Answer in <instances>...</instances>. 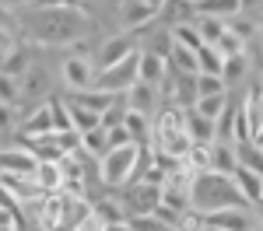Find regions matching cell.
Segmentation results:
<instances>
[{"mask_svg":"<svg viewBox=\"0 0 263 231\" xmlns=\"http://www.w3.org/2000/svg\"><path fill=\"white\" fill-rule=\"evenodd\" d=\"M88 32V11L81 4L70 7H35V14L25 25V39L42 49H67L74 39H84Z\"/></svg>","mask_w":263,"mask_h":231,"instance_id":"obj_1","label":"cell"},{"mask_svg":"<svg viewBox=\"0 0 263 231\" xmlns=\"http://www.w3.org/2000/svg\"><path fill=\"white\" fill-rule=\"evenodd\" d=\"M147 161H151V147H147V144L130 140V144L109 147V151L99 158V179H102V186H109V189L130 186V182L144 172Z\"/></svg>","mask_w":263,"mask_h":231,"instance_id":"obj_2","label":"cell"},{"mask_svg":"<svg viewBox=\"0 0 263 231\" xmlns=\"http://www.w3.org/2000/svg\"><path fill=\"white\" fill-rule=\"evenodd\" d=\"M190 207L197 214H211L218 207H249L242 200V193L235 189L232 175L221 172H197L193 186H190Z\"/></svg>","mask_w":263,"mask_h":231,"instance_id":"obj_3","label":"cell"},{"mask_svg":"<svg viewBox=\"0 0 263 231\" xmlns=\"http://www.w3.org/2000/svg\"><path fill=\"white\" fill-rule=\"evenodd\" d=\"M137 60H141V49H134L130 56H123V60L95 70V88L109 91V95H123L130 84L137 81Z\"/></svg>","mask_w":263,"mask_h":231,"instance_id":"obj_4","label":"cell"},{"mask_svg":"<svg viewBox=\"0 0 263 231\" xmlns=\"http://www.w3.org/2000/svg\"><path fill=\"white\" fill-rule=\"evenodd\" d=\"M60 81L67 91H81V88H91L95 84V63L81 56V53H70V56H63L60 63Z\"/></svg>","mask_w":263,"mask_h":231,"instance_id":"obj_5","label":"cell"},{"mask_svg":"<svg viewBox=\"0 0 263 231\" xmlns=\"http://www.w3.org/2000/svg\"><path fill=\"white\" fill-rule=\"evenodd\" d=\"M158 200H162V186H151V182H130V193H126V214L130 217H144V214H151V210L158 207Z\"/></svg>","mask_w":263,"mask_h":231,"instance_id":"obj_6","label":"cell"},{"mask_svg":"<svg viewBox=\"0 0 263 231\" xmlns=\"http://www.w3.org/2000/svg\"><path fill=\"white\" fill-rule=\"evenodd\" d=\"M158 7H151L147 0H123L120 18H123V32H144L158 21Z\"/></svg>","mask_w":263,"mask_h":231,"instance_id":"obj_7","label":"cell"},{"mask_svg":"<svg viewBox=\"0 0 263 231\" xmlns=\"http://www.w3.org/2000/svg\"><path fill=\"white\" fill-rule=\"evenodd\" d=\"M203 224H214V228H224V231H249L253 228V214L249 207H218L211 214H200Z\"/></svg>","mask_w":263,"mask_h":231,"instance_id":"obj_8","label":"cell"},{"mask_svg":"<svg viewBox=\"0 0 263 231\" xmlns=\"http://www.w3.org/2000/svg\"><path fill=\"white\" fill-rule=\"evenodd\" d=\"M35 165H39V158H35L25 144L0 151V175H32Z\"/></svg>","mask_w":263,"mask_h":231,"instance_id":"obj_9","label":"cell"},{"mask_svg":"<svg viewBox=\"0 0 263 231\" xmlns=\"http://www.w3.org/2000/svg\"><path fill=\"white\" fill-rule=\"evenodd\" d=\"M232 182H235V189L242 193V200L249 203V207H260V203H263V172L246 168V165H235Z\"/></svg>","mask_w":263,"mask_h":231,"instance_id":"obj_10","label":"cell"},{"mask_svg":"<svg viewBox=\"0 0 263 231\" xmlns=\"http://www.w3.org/2000/svg\"><path fill=\"white\" fill-rule=\"evenodd\" d=\"M134 49H137L134 32H116V35L102 39V46H99V70L109 67V63H116V60H123V56H130Z\"/></svg>","mask_w":263,"mask_h":231,"instance_id":"obj_11","label":"cell"},{"mask_svg":"<svg viewBox=\"0 0 263 231\" xmlns=\"http://www.w3.org/2000/svg\"><path fill=\"white\" fill-rule=\"evenodd\" d=\"M123 98H126V105L123 109H137V112H147V116H155V109H158V88L147 81H134L126 91H123Z\"/></svg>","mask_w":263,"mask_h":231,"instance_id":"obj_12","label":"cell"},{"mask_svg":"<svg viewBox=\"0 0 263 231\" xmlns=\"http://www.w3.org/2000/svg\"><path fill=\"white\" fill-rule=\"evenodd\" d=\"M53 130V112H49V98H42L25 119H21L18 133H21V144L25 140H32V137H42V133H49Z\"/></svg>","mask_w":263,"mask_h":231,"instance_id":"obj_13","label":"cell"},{"mask_svg":"<svg viewBox=\"0 0 263 231\" xmlns=\"http://www.w3.org/2000/svg\"><path fill=\"white\" fill-rule=\"evenodd\" d=\"M49 91V74H46V67L42 63H28V70L18 77V95L21 98H39Z\"/></svg>","mask_w":263,"mask_h":231,"instance_id":"obj_14","label":"cell"},{"mask_svg":"<svg viewBox=\"0 0 263 231\" xmlns=\"http://www.w3.org/2000/svg\"><path fill=\"white\" fill-rule=\"evenodd\" d=\"M168 70V56L162 53H151V49H141V60H137V81H147L158 88V81L165 77Z\"/></svg>","mask_w":263,"mask_h":231,"instance_id":"obj_15","label":"cell"},{"mask_svg":"<svg viewBox=\"0 0 263 231\" xmlns=\"http://www.w3.org/2000/svg\"><path fill=\"white\" fill-rule=\"evenodd\" d=\"M67 98H74V102H81L84 109H91V112H99V116H102L105 109H112V105H116L120 95H109V91H102V88L91 84V88H81V91H70Z\"/></svg>","mask_w":263,"mask_h":231,"instance_id":"obj_16","label":"cell"},{"mask_svg":"<svg viewBox=\"0 0 263 231\" xmlns=\"http://www.w3.org/2000/svg\"><path fill=\"white\" fill-rule=\"evenodd\" d=\"M193 14H211V18H235L242 14V0H193L190 4Z\"/></svg>","mask_w":263,"mask_h":231,"instance_id":"obj_17","label":"cell"},{"mask_svg":"<svg viewBox=\"0 0 263 231\" xmlns=\"http://www.w3.org/2000/svg\"><path fill=\"white\" fill-rule=\"evenodd\" d=\"M235 165H239V158H235V144H232V140H214V144H211V172L232 175Z\"/></svg>","mask_w":263,"mask_h":231,"instance_id":"obj_18","label":"cell"},{"mask_svg":"<svg viewBox=\"0 0 263 231\" xmlns=\"http://www.w3.org/2000/svg\"><path fill=\"white\" fill-rule=\"evenodd\" d=\"M123 130L130 133V140H137V144H147V137H151V116L147 112H137V109H123Z\"/></svg>","mask_w":263,"mask_h":231,"instance_id":"obj_19","label":"cell"},{"mask_svg":"<svg viewBox=\"0 0 263 231\" xmlns=\"http://www.w3.org/2000/svg\"><path fill=\"white\" fill-rule=\"evenodd\" d=\"M91 210L102 217V224H105V228H112V224H126V221H130L126 203L116 200V196H105V200H99V203H91Z\"/></svg>","mask_w":263,"mask_h":231,"instance_id":"obj_20","label":"cell"},{"mask_svg":"<svg viewBox=\"0 0 263 231\" xmlns=\"http://www.w3.org/2000/svg\"><path fill=\"white\" fill-rule=\"evenodd\" d=\"M186 133H190L193 144H214V119L186 109Z\"/></svg>","mask_w":263,"mask_h":231,"instance_id":"obj_21","label":"cell"},{"mask_svg":"<svg viewBox=\"0 0 263 231\" xmlns=\"http://www.w3.org/2000/svg\"><path fill=\"white\" fill-rule=\"evenodd\" d=\"M193 28H197L200 42L214 46V42L228 32V21H224V18H211V14H193Z\"/></svg>","mask_w":263,"mask_h":231,"instance_id":"obj_22","label":"cell"},{"mask_svg":"<svg viewBox=\"0 0 263 231\" xmlns=\"http://www.w3.org/2000/svg\"><path fill=\"white\" fill-rule=\"evenodd\" d=\"M32 179L42 186V193H57L63 182V172L57 161H49V158H39V165H35V172H32Z\"/></svg>","mask_w":263,"mask_h":231,"instance_id":"obj_23","label":"cell"},{"mask_svg":"<svg viewBox=\"0 0 263 231\" xmlns=\"http://www.w3.org/2000/svg\"><path fill=\"white\" fill-rule=\"evenodd\" d=\"M67 102V116H70V126L84 133V130H91V126H102V116L99 112H91V109H84L81 102H74V98H63Z\"/></svg>","mask_w":263,"mask_h":231,"instance_id":"obj_24","label":"cell"},{"mask_svg":"<svg viewBox=\"0 0 263 231\" xmlns=\"http://www.w3.org/2000/svg\"><path fill=\"white\" fill-rule=\"evenodd\" d=\"M168 67L179 70V74H197V49H190L182 42H172L168 46Z\"/></svg>","mask_w":263,"mask_h":231,"instance_id":"obj_25","label":"cell"},{"mask_svg":"<svg viewBox=\"0 0 263 231\" xmlns=\"http://www.w3.org/2000/svg\"><path fill=\"white\" fill-rule=\"evenodd\" d=\"M182 165L193 168V172H211V144H193L186 147V154H182Z\"/></svg>","mask_w":263,"mask_h":231,"instance_id":"obj_26","label":"cell"},{"mask_svg":"<svg viewBox=\"0 0 263 231\" xmlns=\"http://www.w3.org/2000/svg\"><path fill=\"white\" fill-rule=\"evenodd\" d=\"M246 70H249V60H246V53H232V56H224V60H221V81H224V84L242 81Z\"/></svg>","mask_w":263,"mask_h":231,"instance_id":"obj_27","label":"cell"},{"mask_svg":"<svg viewBox=\"0 0 263 231\" xmlns=\"http://www.w3.org/2000/svg\"><path fill=\"white\" fill-rule=\"evenodd\" d=\"M81 151L88 154V158L99 161L102 154H105V126H91V130H84V133H81Z\"/></svg>","mask_w":263,"mask_h":231,"instance_id":"obj_28","label":"cell"},{"mask_svg":"<svg viewBox=\"0 0 263 231\" xmlns=\"http://www.w3.org/2000/svg\"><path fill=\"white\" fill-rule=\"evenodd\" d=\"M221 60H224L221 53L203 42L200 49H197V74H218V77H221Z\"/></svg>","mask_w":263,"mask_h":231,"instance_id":"obj_29","label":"cell"},{"mask_svg":"<svg viewBox=\"0 0 263 231\" xmlns=\"http://www.w3.org/2000/svg\"><path fill=\"white\" fill-rule=\"evenodd\" d=\"M224 102H228V91H221V95H200V98H193V112H200V116H207V119H214L218 112L224 109Z\"/></svg>","mask_w":263,"mask_h":231,"instance_id":"obj_30","label":"cell"},{"mask_svg":"<svg viewBox=\"0 0 263 231\" xmlns=\"http://www.w3.org/2000/svg\"><path fill=\"white\" fill-rule=\"evenodd\" d=\"M193 91H197V98L200 95H221V91H228V84L218 74H193Z\"/></svg>","mask_w":263,"mask_h":231,"instance_id":"obj_31","label":"cell"},{"mask_svg":"<svg viewBox=\"0 0 263 231\" xmlns=\"http://www.w3.org/2000/svg\"><path fill=\"white\" fill-rule=\"evenodd\" d=\"M168 39H172V42H182V46H190V49H200V46H203L200 35H197V28H193V21H190V25H186V21L172 25V28H168Z\"/></svg>","mask_w":263,"mask_h":231,"instance_id":"obj_32","label":"cell"},{"mask_svg":"<svg viewBox=\"0 0 263 231\" xmlns=\"http://www.w3.org/2000/svg\"><path fill=\"white\" fill-rule=\"evenodd\" d=\"M126 228H130V231H179V228H172V224H165V221H158L155 214L130 217V221H126Z\"/></svg>","mask_w":263,"mask_h":231,"instance_id":"obj_33","label":"cell"},{"mask_svg":"<svg viewBox=\"0 0 263 231\" xmlns=\"http://www.w3.org/2000/svg\"><path fill=\"white\" fill-rule=\"evenodd\" d=\"M214 49L221 53V56H232V53H246V42L235 35V32H224L221 39L214 42Z\"/></svg>","mask_w":263,"mask_h":231,"instance_id":"obj_34","label":"cell"},{"mask_svg":"<svg viewBox=\"0 0 263 231\" xmlns=\"http://www.w3.org/2000/svg\"><path fill=\"white\" fill-rule=\"evenodd\" d=\"M228 32H235L242 42H249L253 35H256V21H242V14H235V18H228Z\"/></svg>","mask_w":263,"mask_h":231,"instance_id":"obj_35","label":"cell"},{"mask_svg":"<svg viewBox=\"0 0 263 231\" xmlns=\"http://www.w3.org/2000/svg\"><path fill=\"white\" fill-rule=\"evenodd\" d=\"M14 49H18V35H14V28L0 25V67H4V60H7Z\"/></svg>","mask_w":263,"mask_h":231,"instance_id":"obj_36","label":"cell"},{"mask_svg":"<svg viewBox=\"0 0 263 231\" xmlns=\"http://www.w3.org/2000/svg\"><path fill=\"white\" fill-rule=\"evenodd\" d=\"M18 98H21V95H18V81H14V77H7V74L0 70V102H4V105H14Z\"/></svg>","mask_w":263,"mask_h":231,"instance_id":"obj_37","label":"cell"},{"mask_svg":"<svg viewBox=\"0 0 263 231\" xmlns=\"http://www.w3.org/2000/svg\"><path fill=\"white\" fill-rule=\"evenodd\" d=\"M120 144H130V133L123 130V123L105 126V151H109V147H120Z\"/></svg>","mask_w":263,"mask_h":231,"instance_id":"obj_38","label":"cell"},{"mask_svg":"<svg viewBox=\"0 0 263 231\" xmlns=\"http://www.w3.org/2000/svg\"><path fill=\"white\" fill-rule=\"evenodd\" d=\"M70 231H105V224H102V217L95 214V210H88V214H84V217Z\"/></svg>","mask_w":263,"mask_h":231,"instance_id":"obj_39","label":"cell"},{"mask_svg":"<svg viewBox=\"0 0 263 231\" xmlns=\"http://www.w3.org/2000/svg\"><path fill=\"white\" fill-rule=\"evenodd\" d=\"M256 7H263V0H242V11H256Z\"/></svg>","mask_w":263,"mask_h":231,"instance_id":"obj_40","label":"cell"},{"mask_svg":"<svg viewBox=\"0 0 263 231\" xmlns=\"http://www.w3.org/2000/svg\"><path fill=\"white\" fill-rule=\"evenodd\" d=\"M253 144H256V147H263V126L256 130V133H253Z\"/></svg>","mask_w":263,"mask_h":231,"instance_id":"obj_41","label":"cell"},{"mask_svg":"<svg viewBox=\"0 0 263 231\" xmlns=\"http://www.w3.org/2000/svg\"><path fill=\"white\" fill-rule=\"evenodd\" d=\"M147 4H151V7H158V11H165V4H168V0H147Z\"/></svg>","mask_w":263,"mask_h":231,"instance_id":"obj_42","label":"cell"},{"mask_svg":"<svg viewBox=\"0 0 263 231\" xmlns=\"http://www.w3.org/2000/svg\"><path fill=\"white\" fill-rule=\"evenodd\" d=\"M200 231H224V228H214V224H203Z\"/></svg>","mask_w":263,"mask_h":231,"instance_id":"obj_43","label":"cell"},{"mask_svg":"<svg viewBox=\"0 0 263 231\" xmlns=\"http://www.w3.org/2000/svg\"><path fill=\"white\" fill-rule=\"evenodd\" d=\"M249 231H263V221H260V224H253V228H249Z\"/></svg>","mask_w":263,"mask_h":231,"instance_id":"obj_44","label":"cell"},{"mask_svg":"<svg viewBox=\"0 0 263 231\" xmlns=\"http://www.w3.org/2000/svg\"><path fill=\"white\" fill-rule=\"evenodd\" d=\"M182 4H186V7H190V4H193V0H182Z\"/></svg>","mask_w":263,"mask_h":231,"instance_id":"obj_45","label":"cell"},{"mask_svg":"<svg viewBox=\"0 0 263 231\" xmlns=\"http://www.w3.org/2000/svg\"><path fill=\"white\" fill-rule=\"evenodd\" d=\"M11 4H21V0H11Z\"/></svg>","mask_w":263,"mask_h":231,"instance_id":"obj_46","label":"cell"},{"mask_svg":"<svg viewBox=\"0 0 263 231\" xmlns=\"http://www.w3.org/2000/svg\"><path fill=\"white\" fill-rule=\"evenodd\" d=\"M0 137H4V133H0Z\"/></svg>","mask_w":263,"mask_h":231,"instance_id":"obj_47","label":"cell"}]
</instances>
